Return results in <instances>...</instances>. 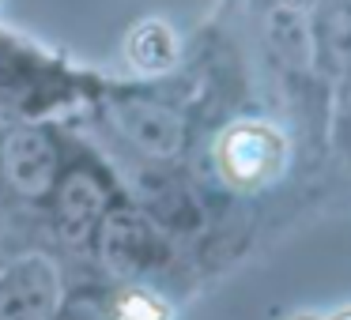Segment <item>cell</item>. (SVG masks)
Returning <instances> with one entry per match:
<instances>
[{
	"instance_id": "obj_1",
	"label": "cell",
	"mask_w": 351,
	"mask_h": 320,
	"mask_svg": "<svg viewBox=\"0 0 351 320\" xmlns=\"http://www.w3.org/2000/svg\"><path fill=\"white\" fill-rule=\"evenodd\" d=\"M61 279L46 256H23L0 271V320H53Z\"/></svg>"
},
{
	"instance_id": "obj_5",
	"label": "cell",
	"mask_w": 351,
	"mask_h": 320,
	"mask_svg": "<svg viewBox=\"0 0 351 320\" xmlns=\"http://www.w3.org/2000/svg\"><path fill=\"white\" fill-rule=\"evenodd\" d=\"M280 155H283V144H280L276 132L261 129V124H242V129L227 132V139H223L219 166L227 170L230 181L257 185V181H265V177L276 174Z\"/></svg>"
},
{
	"instance_id": "obj_4",
	"label": "cell",
	"mask_w": 351,
	"mask_h": 320,
	"mask_svg": "<svg viewBox=\"0 0 351 320\" xmlns=\"http://www.w3.org/2000/svg\"><path fill=\"white\" fill-rule=\"evenodd\" d=\"M110 124L129 139L136 151L152 155V159H167L182 147V121L170 109L152 106V102H121L110 109Z\"/></svg>"
},
{
	"instance_id": "obj_3",
	"label": "cell",
	"mask_w": 351,
	"mask_h": 320,
	"mask_svg": "<svg viewBox=\"0 0 351 320\" xmlns=\"http://www.w3.org/2000/svg\"><path fill=\"white\" fill-rule=\"evenodd\" d=\"M95 237H99V260L106 264V271H114V275L144 271L152 252H155L152 226H147L136 211H125V207H114V211L102 215Z\"/></svg>"
},
{
	"instance_id": "obj_8",
	"label": "cell",
	"mask_w": 351,
	"mask_h": 320,
	"mask_svg": "<svg viewBox=\"0 0 351 320\" xmlns=\"http://www.w3.org/2000/svg\"><path fill=\"white\" fill-rule=\"evenodd\" d=\"M53 320H114V317H110L106 302H102L99 294H80L76 302H72L64 312H57Z\"/></svg>"
},
{
	"instance_id": "obj_10",
	"label": "cell",
	"mask_w": 351,
	"mask_h": 320,
	"mask_svg": "<svg viewBox=\"0 0 351 320\" xmlns=\"http://www.w3.org/2000/svg\"><path fill=\"white\" fill-rule=\"evenodd\" d=\"M19 234V219H16V207L8 204V192L0 189V249L12 245V237Z\"/></svg>"
},
{
	"instance_id": "obj_6",
	"label": "cell",
	"mask_w": 351,
	"mask_h": 320,
	"mask_svg": "<svg viewBox=\"0 0 351 320\" xmlns=\"http://www.w3.org/2000/svg\"><path fill=\"white\" fill-rule=\"evenodd\" d=\"M106 215V189L87 170L69 174L57 185V226L69 241H87Z\"/></svg>"
},
{
	"instance_id": "obj_9",
	"label": "cell",
	"mask_w": 351,
	"mask_h": 320,
	"mask_svg": "<svg viewBox=\"0 0 351 320\" xmlns=\"http://www.w3.org/2000/svg\"><path fill=\"white\" fill-rule=\"evenodd\" d=\"M117 320H162V305L147 294H132L121 302L117 309Z\"/></svg>"
},
{
	"instance_id": "obj_2",
	"label": "cell",
	"mask_w": 351,
	"mask_h": 320,
	"mask_svg": "<svg viewBox=\"0 0 351 320\" xmlns=\"http://www.w3.org/2000/svg\"><path fill=\"white\" fill-rule=\"evenodd\" d=\"M0 177L16 196L38 200L57 185V147L38 129H12L0 144Z\"/></svg>"
},
{
	"instance_id": "obj_7",
	"label": "cell",
	"mask_w": 351,
	"mask_h": 320,
	"mask_svg": "<svg viewBox=\"0 0 351 320\" xmlns=\"http://www.w3.org/2000/svg\"><path fill=\"white\" fill-rule=\"evenodd\" d=\"M129 61L144 72H159L174 61V38L162 23H144L129 38Z\"/></svg>"
}]
</instances>
